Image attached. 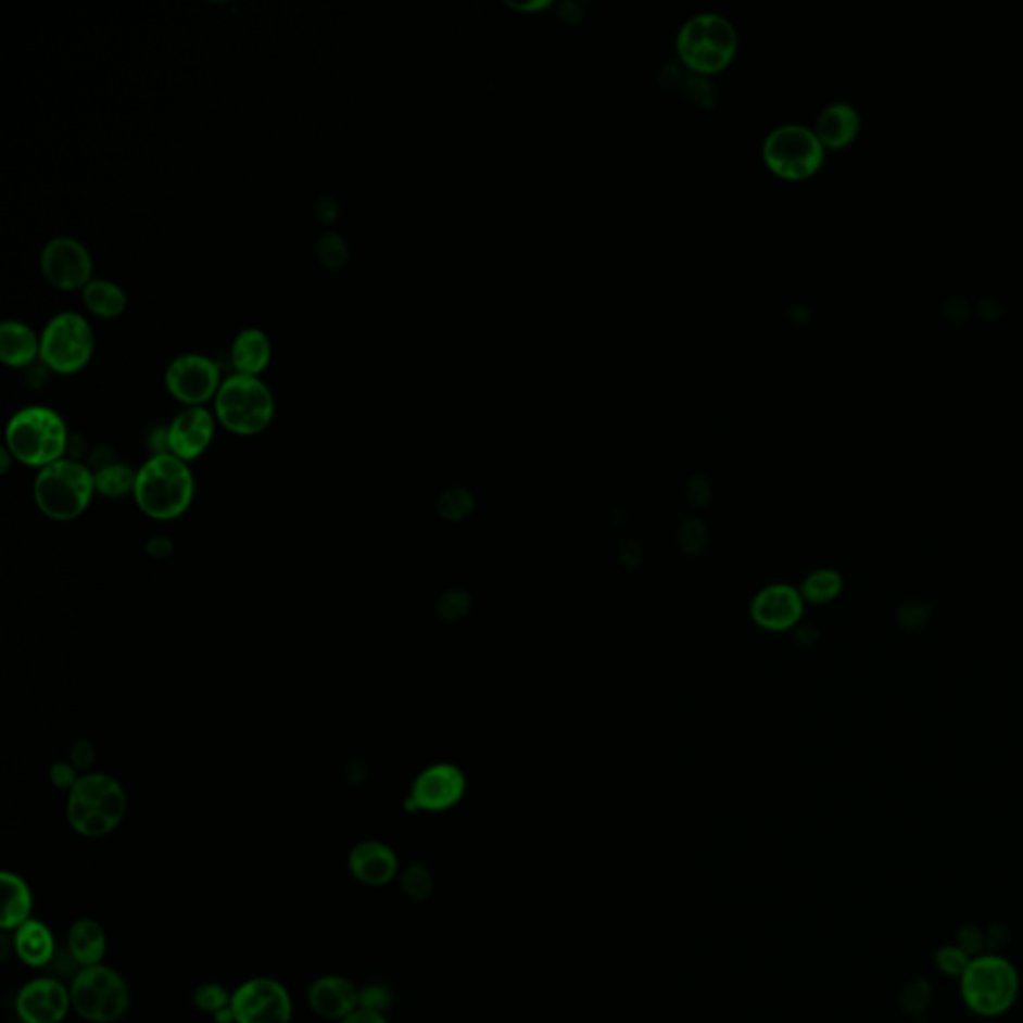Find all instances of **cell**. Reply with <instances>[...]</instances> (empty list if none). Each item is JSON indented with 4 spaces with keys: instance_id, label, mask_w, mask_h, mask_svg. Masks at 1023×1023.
Listing matches in <instances>:
<instances>
[{
    "instance_id": "obj_1",
    "label": "cell",
    "mask_w": 1023,
    "mask_h": 1023,
    "mask_svg": "<svg viewBox=\"0 0 1023 1023\" xmlns=\"http://www.w3.org/2000/svg\"><path fill=\"white\" fill-rule=\"evenodd\" d=\"M197 482L190 466L175 454L150 456L137 470L135 502L152 520H176L190 508Z\"/></svg>"
},
{
    "instance_id": "obj_2",
    "label": "cell",
    "mask_w": 1023,
    "mask_h": 1023,
    "mask_svg": "<svg viewBox=\"0 0 1023 1023\" xmlns=\"http://www.w3.org/2000/svg\"><path fill=\"white\" fill-rule=\"evenodd\" d=\"M7 449L14 460L33 468H47L66 458L71 446L68 426L49 406H26L7 425Z\"/></svg>"
},
{
    "instance_id": "obj_3",
    "label": "cell",
    "mask_w": 1023,
    "mask_h": 1023,
    "mask_svg": "<svg viewBox=\"0 0 1023 1023\" xmlns=\"http://www.w3.org/2000/svg\"><path fill=\"white\" fill-rule=\"evenodd\" d=\"M126 810L125 787L104 772L80 775L68 792V822L80 836H109L125 820Z\"/></svg>"
},
{
    "instance_id": "obj_4",
    "label": "cell",
    "mask_w": 1023,
    "mask_h": 1023,
    "mask_svg": "<svg viewBox=\"0 0 1023 1023\" xmlns=\"http://www.w3.org/2000/svg\"><path fill=\"white\" fill-rule=\"evenodd\" d=\"M38 510L54 522H73L87 512L97 492L94 472L76 458H63L38 470L35 478Z\"/></svg>"
},
{
    "instance_id": "obj_5",
    "label": "cell",
    "mask_w": 1023,
    "mask_h": 1023,
    "mask_svg": "<svg viewBox=\"0 0 1023 1023\" xmlns=\"http://www.w3.org/2000/svg\"><path fill=\"white\" fill-rule=\"evenodd\" d=\"M273 390L261 376L235 375L223 380L214 399V416L237 437H256L275 420Z\"/></svg>"
},
{
    "instance_id": "obj_6",
    "label": "cell",
    "mask_w": 1023,
    "mask_h": 1023,
    "mask_svg": "<svg viewBox=\"0 0 1023 1023\" xmlns=\"http://www.w3.org/2000/svg\"><path fill=\"white\" fill-rule=\"evenodd\" d=\"M961 999L980 1018H998L1013 1008L1020 996V974L1008 958L980 953L960 977Z\"/></svg>"
},
{
    "instance_id": "obj_7",
    "label": "cell",
    "mask_w": 1023,
    "mask_h": 1023,
    "mask_svg": "<svg viewBox=\"0 0 1023 1023\" xmlns=\"http://www.w3.org/2000/svg\"><path fill=\"white\" fill-rule=\"evenodd\" d=\"M92 354L94 332L83 314H56L40 334V361L56 375L80 372Z\"/></svg>"
},
{
    "instance_id": "obj_8",
    "label": "cell",
    "mask_w": 1023,
    "mask_h": 1023,
    "mask_svg": "<svg viewBox=\"0 0 1023 1023\" xmlns=\"http://www.w3.org/2000/svg\"><path fill=\"white\" fill-rule=\"evenodd\" d=\"M73 1008L92 1023L118 1022L130 1003L128 986L111 968L92 965L76 974L71 989Z\"/></svg>"
},
{
    "instance_id": "obj_9",
    "label": "cell",
    "mask_w": 1023,
    "mask_h": 1023,
    "mask_svg": "<svg viewBox=\"0 0 1023 1023\" xmlns=\"http://www.w3.org/2000/svg\"><path fill=\"white\" fill-rule=\"evenodd\" d=\"M736 49V30L720 14H699L680 30L678 50L684 63L699 71L722 68Z\"/></svg>"
},
{
    "instance_id": "obj_10",
    "label": "cell",
    "mask_w": 1023,
    "mask_h": 1023,
    "mask_svg": "<svg viewBox=\"0 0 1023 1023\" xmlns=\"http://www.w3.org/2000/svg\"><path fill=\"white\" fill-rule=\"evenodd\" d=\"M763 156L778 175L801 178L811 175L820 166L824 150L822 140L810 128L786 125L775 128L766 138Z\"/></svg>"
},
{
    "instance_id": "obj_11",
    "label": "cell",
    "mask_w": 1023,
    "mask_h": 1023,
    "mask_svg": "<svg viewBox=\"0 0 1023 1023\" xmlns=\"http://www.w3.org/2000/svg\"><path fill=\"white\" fill-rule=\"evenodd\" d=\"M164 384L171 396L185 406H204L209 400L216 399L223 378L220 366L213 358L188 352L176 356L164 372Z\"/></svg>"
},
{
    "instance_id": "obj_12",
    "label": "cell",
    "mask_w": 1023,
    "mask_h": 1023,
    "mask_svg": "<svg viewBox=\"0 0 1023 1023\" xmlns=\"http://www.w3.org/2000/svg\"><path fill=\"white\" fill-rule=\"evenodd\" d=\"M40 273L50 287L73 292L92 280V256L78 238H50L40 252Z\"/></svg>"
},
{
    "instance_id": "obj_13",
    "label": "cell",
    "mask_w": 1023,
    "mask_h": 1023,
    "mask_svg": "<svg viewBox=\"0 0 1023 1023\" xmlns=\"http://www.w3.org/2000/svg\"><path fill=\"white\" fill-rule=\"evenodd\" d=\"M230 1010L237 1023H290L292 1001L278 982L256 977L238 987Z\"/></svg>"
},
{
    "instance_id": "obj_14",
    "label": "cell",
    "mask_w": 1023,
    "mask_h": 1023,
    "mask_svg": "<svg viewBox=\"0 0 1023 1023\" xmlns=\"http://www.w3.org/2000/svg\"><path fill=\"white\" fill-rule=\"evenodd\" d=\"M466 778L463 770L452 763H437L416 778L406 808L413 811L449 810L463 799Z\"/></svg>"
},
{
    "instance_id": "obj_15",
    "label": "cell",
    "mask_w": 1023,
    "mask_h": 1023,
    "mask_svg": "<svg viewBox=\"0 0 1023 1023\" xmlns=\"http://www.w3.org/2000/svg\"><path fill=\"white\" fill-rule=\"evenodd\" d=\"M216 416L204 406H188L168 425V449L176 458L192 463L213 444Z\"/></svg>"
},
{
    "instance_id": "obj_16",
    "label": "cell",
    "mask_w": 1023,
    "mask_h": 1023,
    "mask_svg": "<svg viewBox=\"0 0 1023 1023\" xmlns=\"http://www.w3.org/2000/svg\"><path fill=\"white\" fill-rule=\"evenodd\" d=\"M71 1003V994L61 982L40 977L21 989L16 998V1013L25 1023H61Z\"/></svg>"
},
{
    "instance_id": "obj_17",
    "label": "cell",
    "mask_w": 1023,
    "mask_h": 1023,
    "mask_svg": "<svg viewBox=\"0 0 1023 1023\" xmlns=\"http://www.w3.org/2000/svg\"><path fill=\"white\" fill-rule=\"evenodd\" d=\"M804 614V598L798 590L786 584L763 588L752 604L754 620L772 632H784L796 626Z\"/></svg>"
},
{
    "instance_id": "obj_18",
    "label": "cell",
    "mask_w": 1023,
    "mask_h": 1023,
    "mask_svg": "<svg viewBox=\"0 0 1023 1023\" xmlns=\"http://www.w3.org/2000/svg\"><path fill=\"white\" fill-rule=\"evenodd\" d=\"M308 1001L318 1015L328 1020H344L361 1006V994L346 977L326 975L314 982Z\"/></svg>"
},
{
    "instance_id": "obj_19",
    "label": "cell",
    "mask_w": 1023,
    "mask_h": 1023,
    "mask_svg": "<svg viewBox=\"0 0 1023 1023\" xmlns=\"http://www.w3.org/2000/svg\"><path fill=\"white\" fill-rule=\"evenodd\" d=\"M350 872L366 886H387L399 872L392 849L380 842H363L350 851Z\"/></svg>"
},
{
    "instance_id": "obj_20",
    "label": "cell",
    "mask_w": 1023,
    "mask_h": 1023,
    "mask_svg": "<svg viewBox=\"0 0 1023 1023\" xmlns=\"http://www.w3.org/2000/svg\"><path fill=\"white\" fill-rule=\"evenodd\" d=\"M238 375L261 376L273 361V342L261 328L240 330L230 346Z\"/></svg>"
},
{
    "instance_id": "obj_21",
    "label": "cell",
    "mask_w": 1023,
    "mask_h": 1023,
    "mask_svg": "<svg viewBox=\"0 0 1023 1023\" xmlns=\"http://www.w3.org/2000/svg\"><path fill=\"white\" fill-rule=\"evenodd\" d=\"M40 358V337L21 320L0 325V361L13 368H25Z\"/></svg>"
},
{
    "instance_id": "obj_22",
    "label": "cell",
    "mask_w": 1023,
    "mask_h": 1023,
    "mask_svg": "<svg viewBox=\"0 0 1023 1023\" xmlns=\"http://www.w3.org/2000/svg\"><path fill=\"white\" fill-rule=\"evenodd\" d=\"M14 949L26 965L42 968L54 958V937L47 925L28 920L16 930Z\"/></svg>"
},
{
    "instance_id": "obj_23",
    "label": "cell",
    "mask_w": 1023,
    "mask_h": 1023,
    "mask_svg": "<svg viewBox=\"0 0 1023 1023\" xmlns=\"http://www.w3.org/2000/svg\"><path fill=\"white\" fill-rule=\"evenodd\" d=\"M106 951V937L97 922L80 920L71 927L68 934V953L78 965L92 968L99 965Z\"/></svg>"
},
{
    "instance_id": "obj_24",
    "label": "cell",
    "mask_w": 1023,
    "mask_h": 1023,
    "mask_svg": "<svg viewBox=\"0 0 1023 1023\" xmlns=\"http://www.w3.org/2000/svg\"><path fill=\"white\" fill-rule=\"evenodd\" d=\"M0 882H2V894H4L0 925H2V930L21 927V925L28 922V915L33 910L30 889L26 886L23 877L9 874V872L0 875Z\"/></svg>"
},
{
    "instance_id": "obj_25",
    "label": "cell",
    "mask_w": 1023,
    "mask_h": 1023,
    "mask_svg": "<svg viewBox=\"0 0 1023 1023\" xmlns=\"http://www.w3.org/2000/svg\"><path fill=\"white\" fill-rule=\"evenodd\" d=\"M860 116L854 106L837 102L828 106L818 118V138L830 147H842L858 132Z\"/></svg>"
},
{
    "instance_id": "obj_26",
    "label": "cell",
    "mask_w": 1023,
    "mask_h": 1023,
    "mask_svg": "<svg viewBox=\"0 0 1023 1023\" xmlns=\"http://www.w3.org/2000/svg\"><path fill=\"white\" fill-rule=\"evenodd\" d=\"M83 300L88 311L100 318H118L128 306L123 287L106 278H92L83 288Z\"/></svg>"
},
{
    "instance_id": "obj_27",
    "label": "cell",
    "mask_w": 1023,
    "mask_h": 1023,
    "mask_svg": "<svg viewBox=\"0 0 1023 1023\" xmlns=\"http://www.w3.org/2000/svg\"><path fill=\"white\" fill-rule=\"evenodd\" d=\"M94 472V484L97 492L104 498H123L126 494L135 492L137 484V470L123 463H113Z\"/></svg>"
},
{
    "instance_id": "obj_28",
    "label": "cell",
    "mask_w": 1023,
    "mask_h": 1023,
    "mask_svg": "<svg viewBox=\"0 0 1023 1023\" xmlns=\"http://www.w3.org/2000/svg\"><path fill=\"white\" fill-rule=\"evenodd\" d=\"M842 588L844 580L836 570H818L806 578L801 586V598L811 604H828L839 596Z\"/></svg>"
},
{
    "instance_id": "obj_29",
    "label": "cell",
    "mask_w": 1023,
    "mask_h": 1023,
    "mask_svg": "<svg viewBox=\"0 0 1023 1023\" xmlns=\"http://www.w3.org/2000/svg\"><path fill=\"white\" fill-rule=\"evenodd\" d=\"M475 508V496L463 487L450 488L438 500V512L449 522H460Z\"/></svg>"
},
{
    "instance_id": "obj_30",
    "label": "cell",
    "mask_w": 1023,
    "mask_h": 1023,
    "mask_svg": "<svg viewBox=\"0 0 1023 1023\" xmlns=\"http://www.w3.org/2000/svg\"><path fill=\"white\" fill-rule=\"evenodd\" d=\"M316 254L328 268H340L349 263V244L338 232H325L316 242Z\"/></svg>"
},
{
    "instance_id": "obj_31",
    "label": "cell",
    "mask_w": 1023,
    "mask_h": 1023,
    "mask_svg": "<svg viewBox=\"0 0 1023 1023\" xmlns=\"http://www.w3.org/2000/svg\"><path fill=\"white\" fill-rule=\"evenodd\" d=\"M970 961H972V958H970L960 946H956V944H949V946L937 949V970H939L942 974L949 975V977H958V980H960L963 972L968 970Z\"/></svg>"
},
{
    "instance_id": "obj_32",
    "label": "cell",
    "mask_w": 1023,
    "mask_h": 1023,
    "mask_svg": "<svg viewBox=\"0 0 1023 1023\" xmlns=\"http://www.w3.org/2000/svg\"><path fill=\"white\" fill-rule=\"evenodd\" d=\"M470 606H472V599L466 592L449 590L446 594H442V598L438 599V616L444 622H456L468 614Z\"/></svg>"
},
{
    "instance_id": "obj_33",
    "label": "cell",
    "mask_w": 1023,
    "mask_h": 1023,
    "mask_svg": "<svg viewBox=\"0 0 1023 1023\" xmlns=\"http://www.w3.org/2000/svg\"><path fill=\"white\" fill-rule=\"evenodd\" d=\"M402 887H404V892H406L411 898L422 901V899L428 898V896L432 894L434 884H432V875H430V872H428L426 868H422V866H413V868H408V870L404 872V875H402Z\"/></svg>"
},
{
    "instance_id": "obj_34",
    "label": "cell",
    "mask_w": 1023,
    "mask_h": 1023,
    "mask_svg": "<svg viewBox=\"0 0 1023 1023\" xmlns=\"http://www.w3.org/2000/svg\"><path fill=\"white\" fill-rule=\"evenodd\" d=\"M706 540H708V530L706 526L698 518H690L686 520L682 528H680V534H678V542H680V548L684 550L690 556H696L699 554L704 546H706Z\"/></svg>"
},
{
    "instance_id": "obj_35",
    "label": "cell",
    "mask_w": 1023,
    "mask_h": 1023,
    "mask_svg": "<svg viewBox=\"0 0 1023 1023\" xmlns=\"http://www.w3.org/2000/svg\"><path fill=\"white\" fill-rule=\"evenodd\" d=\"M230 1001L232 998L226 996L225 989L220 986H214V984H209V986H200L197 992H194V1003L197 1008L202 1011H213V1013H220V1011L230 1008Z\"/></svg>"
},
{
    "instance_id": "obj_36",
    "label": "cell",
    "mask_w": 1023,
    "mask_h": 1023,
    "mask_svg": "<svg viewBox=\"0 0 1023 1023\" xmlns=\"http://www.w3.org/2000/svg\"><path fill=\"white\" fill-rule=\"evenodd\" d=\"M930 998H932V987L925 982H913L911 986H908V989L904 992V1008L908 1013H922V1011L927 1010L930 1006Z\"/></svg>"
},
{
    "instance_id": "obj_37",
    "label": "cell",
    "mask_w": 1023,
    "mask_h": 1023,
    "mask_svg": "<svg viewBox=\"0 0 1023 1023\" xmlns=\"http://www.w3.org/2000/svg\"><path fill=\"white\" fill-rule=\"evenodd\" d=\"M956 946H960L970 958H975V956L984 953L982 949L986 946V934L977 925H963L958 932Z\"/></svg>"
},
{
    "instance_id": "obj_38",
    "label": "cell",
    "mask_w": 1023,
    "mask_h": 1023,
    "mask_svg": "<svg viewBox=\"0 0 1023 1023\" xmlns=\"http://www.w3.org/2000/svg\"><path fill=\"white\" fill-rule=\"evenodd\" d=\"M927 618H930V608L920 602H908L898 611L899 624L906 628H918L924 624Z\"/></svg>"
},
{
    "instance_id": "obj_39",
    "label": "cell",
    "mask_w": 1023,
    "mask_h": 1023,
    "mask_svg": "<svg viewBox=\"0 0 1023 1023\" xmlns=\"http://www.w3.org/2000/svg\"><path fill=\"white\" fill-rule=\"evenodd\" d=\"M80 775H76V768L73 763H66V761H59L50 768V782L59 790H73L76 786Z\"/></svg>"
},
{
    "instance_id": "obj_40",
    "label": "cell",
    "mask_w": 1023,
    "mask_h": 1023,
    "mask_svg": "<svg viewBox=\"0 0 1023 1023\" xmlns=\"http://www.w3.org/2000/svg\"><path fill=\"white\" fill-rule=\"evenodd\" d=\"M390 1003H392V998H390L387 989H382V987H368L361 994V1008H364V1010L382 1013V1011L390 1008Z\"/></svg>"
},
{
    "instance_id": "obj_41",
    "label": "cell",
    "mask_w": 1023,
    "mask_h": 1023,
    "mask_svg": "<svg viewBox=\"0 0 1023 1023\" xmlns=\"http://www.w3.org/2000/svg\"><path fill=\"white\" fill-rule=\"evenodd\" d=\"M94 758H97V752L90 742L87 740L75 742V746L71 749V760L76 770H88L94 763Z\"/></svg>"
},
{
    "instance_id": "obj_42",
    "label": "cell",
    "mask_w": 1023,
    "mask_h": 1023,
    "mask_svg": "<svg viewBox=\"0 0 1023 1023\" xmlns=\"http://www.w3.org/2000/svg\"><path fill=\"white\" fill-rule=\"evenodd\" d=\"M687 498L694 506H704L711 498L710 482L704 476L692 478L690 488H687Z\"/></svg>"
},
{
    "instance_id": "obj_43",
    "label": "cell",
    "mask_w": 1023,
    "mask_h": 1023,
    "mask_svg": "<svg viewBox=\"0 0 1023 1023\" xmlns=\"http://www.w3.org/2000/svg\"><path fill=\"white\" fill-rule=\"evenodd\" d=\"M147 550L152 558H166L173 552V542L164 536L150 538Z\"/></svg>"
},
{
    "instance_id": "obj_44",
    "label": "cell",
    "mask_w": 1023,
    "mask_h": 1023,
    "mask_svg": "<svg viewBox=\"0 0 1023 1023\" xmlns=\"http://www.w3.org/2000/svg\"><path fill=\"white\" fill-rule=\"evenodd\" d=\"M342 1023H388L384 1020L382 1013H376V1011L370 1010H356L354 1013H350L349 1018H344Z\"/></svg>"
},
{
    "instance_id": "obj_45",
    "label": "cell",
    "mask_w": 1023,
    "mask_h": 1023,
    "mask_svg": "<svg viewBox=\"0 0 1023 1023\" xmlns=\"http://www.w3.org/2000/svg\"><path fill=\"white\" fill-rule=\"evenodd\" d=\"M622 558H624V561H628V558H632V560H630V568H634V566H637L640 558H642V552H640L636 544H628L624 548V554H622Z\"/></svg>"
},
{
    "instance_id": "obj_46",
    "label": "cell",
    "mask_w": 1023,
    "mask_h": 1023,
    "mask_svg": "<svg viewBox=\"0 0 1023 1023\" xmlns=\"http://www.w3.org/2000/svg\"><path fill=\"white\" fill-rule=\"evenodd\" d=\"M11 458H14L13 454H11V450L7 449V446H2V450H0V460H2V466H0V472H2V475H7V472H9V466H11Z\"/></svg>"
}]
</instances>
